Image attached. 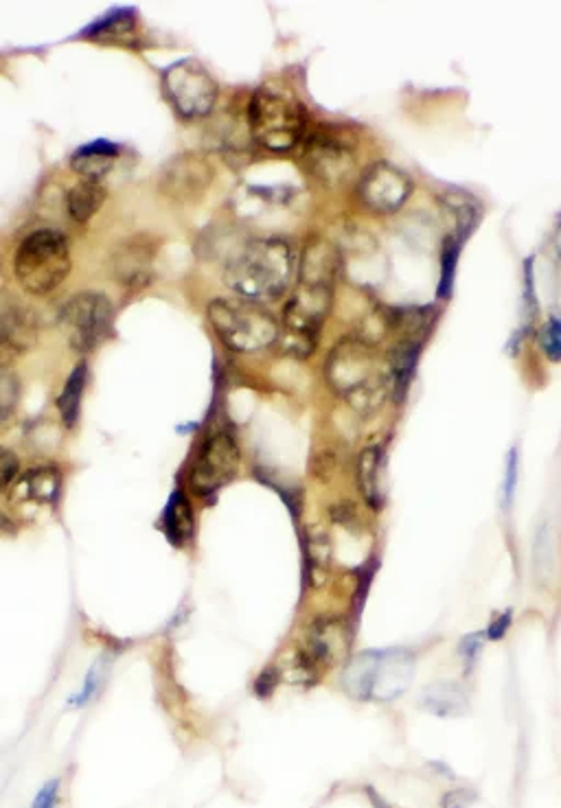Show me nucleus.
Returning a JSON list of instances; mask_svg holds the SVG:
<instances>
[{"label": "nucleus", "mask_w": 561, "mask_h": 808, "mask_svg": "<svg viewBox=\"0 0 561 808\" xmlns=\"http://www.w3.org/2000/svg\"><path fill=\"white\" fill-rule=\"evenodd\" d=\"M340 270L338 250L325 239H312L299 261V285L283 309L281 346L294 357L312 355L334 305L336 276Z\"/></svg>", "instance_id": "f257e3e1"}, {"label": "nucleus", "mask_w": 561, "mask_h": 808, "mask_svg": "<svg viewBox=\"0 0 561 808\" xmlns=\"http://www.w3.org/2000/svg\"><path fill=\"white\" fill-rule=\"evenodd\" d=\"M325 377L329 388L360 414H371L393 390L391 362L371 340L349 336L331 349Z\"/></svg>", "instance_id": "f03ea898"}, {"label": "nucleus", "mask_w": 561, "mask_h": 808, "mask_svg": "<svg viewBox=\"0 0 561 808\" xmlns=\"http://www.w3.org/2000/svg\"><path fill=\"white\" fill-rule=\"evenodd\" d=\"M296 255L283 239H253L226 263L224 281L239 298L268 303L288 292Z\"/></svg>", "instance_id": "7ed1b4c3"}, {"label": "nucleus", "mask_w": 561, "mask_h": 808, "mask_svg": "<svg viewBox=\"0 0 561 808\" xmlns=\"http://www.w3.org/2000/svg\"><path fill=\"white\" fill-rule=\"evenodd\" d=\"M71 246L53 228L33 230L18 244L14 274L22 290L31 296H47L60 287L71 272Z\"/></svg>", "instance_id": "20e7f679"}, {"label": "nucleus", "mask_w": 561, "mask_h": 808, "mask_svg": "<svg viewBox=\"0 0 561 808\" xmlns=\"http://www.w3.org/2000/svg\"><path fill=\"white\" fill-rule=\"evenodd\" d=\"M209 322L224 346L237 353L263 351L281 338L279 320L248 298H215L209 305Z\"/></svg>", "instance_id": "39448f33"}, {"label": "nucleus", "mask_w": 561, "mask_h": 808, "mask_svg": "<svg viewBox=\"0 0 561 808\" xmlns=\"http://www.w3.org/2000/svg\"><path fill=\"white\" fill-rule=\"evenodd\" d=\"M415 677V657L404 649L364 651L349 662L342 684L362 701H393Z\"/></svg>", "instance_id": "423d86ee"}, {"label": "nucleus", "mask_w": 561, "mask_h": 808, "mask_svg": "<svg viewBox=\"0 0 561 808\" xmlns=\"http://www.w3.org/2000/svg\"><path fill=\"white\" fill-rule=\"evenodd\" d=\"M253 138L270 152H290L307 132V112L294 95L279 88H259L248 108Z\"/></svg>", "instance_id": "0eeeda50"}, {"label": "nucleus", "mask_w": 561, "mask_h": 808, "mask_svg": "<svg viewBox=\"0 0 561 808\" xmlns=\"http://www.w3.org/2000/svg\"><path fill=\"white\" fill-rule=\"evenodd\" d=\"M114 307L99 292L75 294L60 311V327L77 353H90L112 333Z\"/></svg>", "instance_id": "6e6552de"}, {"label": "nucleus", "mask_w": 561, "mask_h": 808, "mask_svg": "<svg viewBox=\"0 0 561 808\" xmlns=\"http://www.w3.org/2000/svg\"><path fill=\"white\" fill-rule=\"evenodd\" d=\"M165 95L185 119L206 117L215 106L220 88L206 68L196 60H180L163 73Z\"/></svg>", "instance_id": "1a4fd4ad"}, {"label": "nucleus", "mask_w": 561, "mask_h": 808, "mask_svg": "<svg viewBox=\"0 0 561 808\" xmlns=\"http://www.w3.org/2000/svg\"><path fill=\"white\" fill-rule=\"evenodd\" d=\"M351 649V629L342 618H318L305 633L303 649L296 653L299 677L314 681L318 673L347 660Z\"/></svg>", "instance_id": "9d476101"}, {"label": "nucleus", "mask_w": 561, "mask_h": 808, "mask_svg": "<svg viewBox=\"0 0 561 808\" xmlns=\"http://www.w3.org/2000/svg\"><path fill=\"white\" fill-rule=\"evenodd\" d=\"M239 469V447L228 432L211 434L191 467V487L198 495H213L235 478Z\"/></svg>", "instance_id": "9b49d317"}, {"label": "nucleus", "mask_w": 561, "mask_h": 808, "mask_svg": "<svg viewBox=\"0 0 561 808\" xmlns=\"http://www.w3.org/2000/svg\"><path fill=\"white\" fill-rule=\"evenodd\" d=\"M412 193V180L404 169L377 160L362 173L358 182V198L366 209L380 215H388L402 209Z\"/></svg>", "instance_id": "f8f14e48"}, {"label": "nucleus", "mask_w": 561, "mask_h": 808, "mask_svg": "<svg viewBox=\"0 0 561 808\" xmlns=\"http://www.w3.org/2000/svg\"><path fill=\"white\" fill-rule=\"evenodd\" d=\"M156 241L150 235L125 239L112 255V274L121 287L141 290L152 281Z\"/></svg>", "instance_id": "ddd939ff"}, {"label": "nucleus", "mask_w": 561, "mask_h": 808, "mask_svg": "<svg viewBox=\"0 0 561 808\" xmlns=\"http://www.w3.org/2000/svg\"><path fill=\"white\" fill-rule=\"evenodd\" d=\"M307 160L312 163L316 176L329 182H338L353 165L351 147L345 138L327 130L318 132L307 143Z\"/></svg>", "instance_id": "4468645a"}, {"label": "nucleus", "mask_w": 561, "mask_h": 808, "mask_svg": "<svg viewBox=\"0 0 561 808\" xmlns=\"http://www.w3.org/2000/svg\"><path fill=\"white\" fill-rule=\"evenodd\" d=\"M209 178L211 171L206 167L204 160L193 154H187L174 158L165 167L163 180H160V189L174 200H193V195H198L206 187Z\"/></svg>", "instance_id": "2eb2a0df"}, {"label": "nucleus", "mask_w": 561, "mask_h": 808, "mask_svg": "<svg viewBox=\"0 0 561 808\" xmlns=\"http://www.w3.org/2000/svg\"><path fill=\"white\" fill-rule=\"evenodd\" d=\"M62 489V473L55 467H36L27 471L14 487V500L51 504L57 500Z\"/></svg>", "instance_id": "dca6fc26"}, {"label": "nucleus", "mask_w": 561, "mask_h": 808, "mask_svg": "<svg viewBox=\"0 0 561 808\" xmlns=\"http://www.w3.org/2000/svg\"><path fill=\"white\" fill-rule=\"evenodd\" d=\"M121 149L110 141H95L84 147H79L71 156V167L82 176L84 180L101 182L106 178L110 169L117 163Z\"/></svg>", "instance_id": "f3484780"}, {"label": "nucleus", "mask_w": 561, "mask_h": 808, "mask_svg": "<svg viewBox=\"0 0 561 808\" xmlns=\"http://www.w3.org/2000/svg\"><path fill=\"white\" fill-rule=\"evenodd\" d=\"M160 526H163V533L174 546H185L187 541L193 537V530H196V517H193L191 502L187 500V495L182 491H174L165 506L163 517H160Z\"/></svg>", "instance_id": "a211bd4d"}, {"label": "nucleus", "mask_w": 561, "mask_h": 808, "mask_svg": "<svg viewBox=\"0 0 561 808\" xmlns=\"http://www.w3.org/2000/svg\"><path fill=\"white\" fill-rule=\"evenodd\" d=\"M382 469H384L382 447L380 445L366 447L358 460V487H360L364 502L375 511H380L384 504Z\"/></svg>", "instance_id": "6ab92c4d"}, {"label": "nucleus", "mask_w": 561, "mask_h": 808, "mask_svg": "<svg viewBox=\"0 0 561 808\" xmlns=\"http://www.w3.org/2000/svg\"><path fill=\"white\" fill-rule=\"evenodd\" d=\"M31 336L33 327L27 311L16 305H0V357L25 349Z\"/></svg>", "instance_id": "aec40b11"}, {"label": "nucleus", "mask_w": 561, "mask_h": 808, "mask_svg": "<svg viewBox=\"0 0 561 808\" xmlns=\"http://www.w3.org/2000/svg\"><path fill=\"white\" fill-rule=\"evenodd\" d=\"M421 706L437 717H461L469 710V699L456 681H437L423 692Z\"/></svg>", "instance_id": "412c9836"}, {"label": "nucleus", "mask_w": 561, "mask_h": 808, "mask_svg": "<svg viewBox=\"0 0 561 808\" xmlns=\"http://www.w3.org/2000/svg\"><path fill=\"white\" fill-rule=\"evenodd\" d=\"M106 189H103L101 182L93 180H82L77 182L75 187L66 193V213L71 219H75L77 224H86L88 219H93L97 211L106 202Z\"/></svg>", "instance_id": "4be33fe9"}, {"label": "nucleus", "mask_w": 561, "mask_h": 808, "mask_svg": "<svg viewBox=\"0 0 561 808\" xmlns=\"http://www.w3.org/2000/svg\"><path fill=\"white\" fill-rule=\"evenodd\" d=\"M86 36L90 40H99V42L130 44L132 40H136V18L128 9L112 11L110 16H106L103 20H99L97 25L90 27L86 31Z\"/></svg>", "instance_id": "5701e85b"}, {"label": "nucleus", "mask_w": 561, "mask_h": 808, "mask_svg": "<svg viewBox=\"0 0 561 808\" xmlns=\"http://www.w3.org/2000/svg\"><path fill=\"white\" fill-rule=\"evenodd\" d=\"M86 379H88V366L82 362L73 368V373L68 375L62 395L57 397V410H60V417L66 427H75L79 419V410H82V397L86 390Z\"/></svg>", "instance_id": "b1692460"}, {"label": "nucleus", "mask_w": 561, "mask_h": 808, "mask_svg": "<svg viewBox=\"0 0 561 808\" xmlns=\"http://www.w3.org/2000/svg\"><path fill=\"white\" fill-rule=\"evenodd\" d=\"M535 572L540 576V581H546L548 576L555 570V552H553V539H551V528L542 526L537 530L535 539Z\"/></svg>", "instance_id": "393cba45"}, {"label": "nucleus", "mask_w": 561, "mask_h": 808, "mask_svg": "<svg viewBox=\"0 0 561 808\" xmlns=\"http://www.w3.org/2000/svg\"><path fill=\"white\" fill-rule=\"evenodd\" d=\"M20 399V379L7 366H0V423L14 414Z\"/></svg>", "instance_id": "a878e982"}, {"label": "nucleus", "mask_w": 561, "mask_h": 808, "mask_svg": "<svg viewBox=\"0 0 561 808\" xmlns=\"http://www.w3.org/2000/svg\"><path fill=\"white\" fill-rule=\"evenodd\" d=\"M459 246H461V239H445V246H443V255H441V265H443V272H441V287H439V296H450L452 290V281H454V268H456V257H459Z\"/></svg>", "instance_id": "bb28decb"}, {"label": "nucleus", "mask_w": 561, "mask_h": 808, "mask_svg": "<svg viewBox=\"0 0 561 808\" xmlns=\"http://www.w3.org/2000/svg\"><path fill=\"white\" fill-rule=\"evenodd\" d=\"M542 349L551 362H561V318L551 316L542 329Z\"/></svg>", "instance_id": "cd10ccee"}, {"label": "nucleus", "mask_w": 561, "mask_h": 808, "mask_svg": "<svg viewBox=\"0 0 561 808\" xmlns=\"http://www.w3.org/2000/svg\"><path fill=\"white\" fill-rule=\"evenodd\" d=\"M18 469H20L18 456L11 452V449L0 447V491L7 489L9 484L16 480Z\"/></svg>", "instance_id": "c85d7f7f"}, {"label": "nucleus", "mask_w": 561, "mask_h": 808, "mask_svg": "<svg viewBox=\"0 0 561 808\" xmlns=\"http://www.w3.org/2000/svg\"><path fill=\"white\" fill-rule=\"evenodd\" d=\"M515 484H518V449H513L507 458V473L505 484H502V506H511L515 495Z\"/></svg>", "instance_id": "c756f323"}, {"label": "nucleus", "mask_w": 561, "mask_h": 808, "mask_svg": "<svg viewBox=\"0 0 561 808\" xmlns=\"http://www.w3.org/2000/svg\"><path fill=\"white\" fill-rule=\"evenodd\" d=\"M478 800L472 789H452L443 795L441 808H469Z\"/></svg>", "instance_id": "7c9ffc66"}, {"label": "nucleus", "mask_w": 561, "mask_h": 808, "mask_svg": "<svg viewBox=\"0 0 561 808\" xmlns=\"http://www.w3.org/2000/svg\"><path fill=\"white\" fill-rule=\"evenodd\" d=\"M480 646H483V640H480V633L476 636H467V640L461 644V653L465 657L467 666H472V662L476 660V655L480 653Z\"/></svg>", "instance_id": "2f4dec72"}, {"label": "nucleus", "mask_w": 561, "mask_h": 808, "mask_svg": "<svg viewBox=\"0 0 561 808\" xmlns=\"http://www.w3.org/2000/svg\"><path fill=\"white\" fill-rule=\"evenodd\" d=\"M277 681H279L277 673H274V671H263V673L259 675V679H257V684H255L257 695H259V697H268L270 692L274 690V686H277Z\"/></svg>", "instance_id": "473e14b6"}, {"label": "nucleus", "mask_w": 561, "mask_h": 808, "mask_svg": "<svg viewBox=\"0 0 561 808\" xmlns=\"http://www.w3.org/2000/svg\"><path fill=\"white\" fill-rule=\"evenodd\" d=\"M509 627H511V611H507V614H502L498 620L491 622V627L487 631L489 640H502Z\"/></svg>", "instance_id": "72a5a7b5"}, {"label": "nucleus", "mask_w": 561, "mask_h": 808, "mask_svg": "<svg viewBox=\"0 0 561 808\" xmlns=\"http://www.w3.org/2000/svg\"><path fill=\"white\" fill-rule=\"evenodd\" d=\"M16 530V526L11 524V519L7 515H0V535H11Z\"/></svg>", "instance_id": "f704fd0d"}, {"label": "nucleus", "mask_w": 561, "mask_h": 808, "mask_svg": "<svg viewBox=\"0 0 561 808\" xmlns=\"http://www.w3.org/2000/svg\"><path fill=\"white\" fill-rule=\"evenodd\" d=\"M557 246H559V252H561V217H559V230H557Z\"/></svg>", "instance_id": "c9c22d12"}, {"label": "nucleus", "mask_w": 561, "mask_h": 808, "mask_svg": "<svg viewBox=\"0 0 561 808\" xmlns=\"http://www.w3.org/2000/svg\"><path fill=\"white\" fill-rule=\"evenodd\" d=\"M49 808H57V804H55V806H49Z\"/></svg>", "instance_id": "e433bc0d"}]
</instances>
